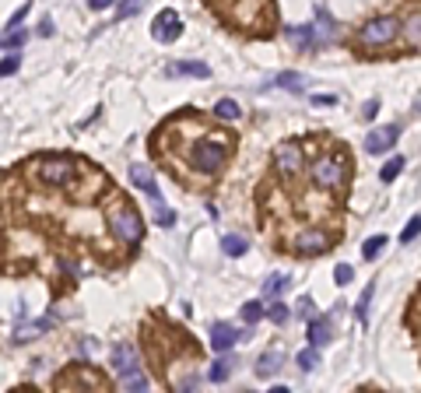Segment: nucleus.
Masks as SVG:
<instances>
[{
  "label": "nucleus",
  "mask_w": 421,
  "mask_h": 393,
  "mask_svg": "<svg viewBox=\"0 0 421 393\" xmlns=\"http://www.w3.org/2000/svg\"><path fill=\"white\" fill-rule=\"evenodd\" d=\"M229 151H232L229 134H207L190 148V165L197 168V173H218V168L225 165V158H229Z\"/></svg>",
  "instance_id": "obj_1"
},
{
  "label": "nucleus",
  "mask_w": 421,
  "mask_h": 393,
  "mask_svg": "<svg viewBox=\"0 0 421 393\" xmlns=\"http://www.w3.org/2000/svg\"><path fill=\"white\" fill-rule=\"evenodd\" d=\"M109 229H113V236H116L120 243H127V246H137V243L144 239L141 214H137V207H134L130 200H123V197H116V200L109 204Z\"/></svg>",
  "instance_id": "obj_2"
},
{
  "label": "nucleus",
  "mask_w": 421,
  "mask_h": 393,
  "mask_svg": "<svg viewBox=\"0 0 421 393\" xmlns=\"http://www.w3.org/2000/svg\"><path fill=\"white\" fill-rule=\"evenodd\" d=\"M113 369L120 372V383H123V390H134V393H144V390H147V376L141 372V362H137V351H134V344L120 341V344L113 348Z\"/></svg>",
  "instance_id": "obj_3"
},
{
  "label": "nucleus",
  "mask_w": 421,
  "mask_h": 393,
  "mask_svg": "<svg viewBox=\"0 0 421 393\" xmlns=\"http://www.w3.org/2000/svg\"><path fill=\"white\" fill-rule=\"evenodd\" d=\"M35 176L46 183V186H64L78 176V161L67 158V155H53V158H42L35 161Z\"/></svg>",
  "instance_id": "obj_4"
},
{
  "label": "nucleus",
  "mask_w": 421,
  "mask_h": 393,
  "mask_svg": "<svg viewBox=\"0 0 421 393\" xmlns=\"http://www.w3.org/2000/svg\"><path fill=\"white\" fill-rule=\"evenodd\" d=\"M105 386H109L105 376L91 365H74L57 376V390H105Z\"/></svg>",
  "instance_id": "obj_5"
},
{
  "label": "nucleus",
  "mask_w": 421,
  "mask_h": 393,
  "mask_svg": "<svg viewBox=\"0 0 421 393\" xmlns=\"http://www.w3.org/2000/svg\"><path fill=\"white\" fill-rule=\"evenodd\" d=\"M344 173H348L344 158L323 155V158H316V165H312V183L323 186V190H337V186H344Z\"/></svg>",
  "instance_id": "obj_6"
},
{
  "label": "nucleus",
  "mask_w": 421,
  "mask_h": 393,
  "mask_svg": "<svg viewBox=\"0 0 421 393\" xmlns=\"http://www.w3.org/2000/svg\"><path fill=\"white\" fill-rule=\"evenodd\" d=\"M397 32H400V21L397 18H373L368 25H361L358 42L361 46H386V42L397 39Z\"/></svg>",
  "instance_id": "obj_7"
},
{
  "label": "nucleus",
  "mask_w": 421,
  "mask_h": 393,
  "mask_svg": "<svg viewBox=\"0 0 421 393\" xmlns=\"http://www.w3.org/2000/svg\"><path fill=\"white\" fill-rule=\"evenodd\" d=\"M151 35H154L158 42H176V39L183 35V18H179L172 8H165L162 15L154 18V25H151Z\"/></svg>",
  "instance_id": "obj_8"
},
{
  "label": "nucleus",
  "mask_w": 421,
  "mask_h": 393,
  "mask_svg": "<svg viewBox=\"0 0 421 393\" xmlns=\"http://www.w3.org/2000/svg\"><path fill=\"white\" fill-rule=\"evenodd\" d=\"M327 250H330V236L320 232V229H309V232L295 236V243H292V253H298V256H316V253H327Z\"/></svg>",
  "instance_id": "obj_9"
},
{
  "label": "nucleus",
  "mask_w": 421,
  "mask_h": 393,
  "mask_svg": "<svg viewBox=\"0 0 421 393\" xmlns=\"http://www.w3.org/2000/svg\"><path fill=\"white\" fill-rule=\"evenodd\" d=\"M274 161H278V168H281L285 176H298V168H302V148L292 144V141H285V144H278Z\"/></svg>",
  "instance_id": "obj_10"
},
{
  "label": "nucleus",
  "mask_w": 421,
  "mask_h": 393,
  "mask_svg": "<svg viewBox=\"0 0 421 393\" xmlns=\"http://www.w3.org/2000/svg\"><path fill=\"white\" fill-rule=\"evenodd\" d=\"M397 134H400V127H379V130H373L365 137V151L368 155H383V151H390L393 144H397Z\"/></svg>",
  "instance_id": "obj_11"
},
{
  "label": "nucleus",
  "mask_w": 421,
  "mask_h": 393,
  "mask_svg": "<svg viewBox=\"0 0 421 393\" xmlns=\"http://www.w3.org/2000/svg\"><path fill=\"white\" fill-rule=\"evenodd\" d=\"M235 344H239V330L232 323H215V326H210V348H215V351L225 355Z\"/></svg>",
  "instance_id": "obj_12"
},
{
  "label": "nucleus",
  "mask_w": 421,
  "mask_h": 393,
  "mask_svg": "<svg viewBox=\"0 0 421 393\" xmlns=\"http://www.w3.org/2000/svg\"><path fill=\"white\" fill-rule=\"evenodd\" d=\"M169 78H210V67L200 64V60H176L165 67Z\"/></svg>",
  "instance_id": "obj_13"
},
{
  "label": "nucleus",
  "mask_w": 421,
  "mask_h": 393,
  "mask_svg": "<svg viewBox=\"0 0 421 393\" xmlns=\"http://www.w3.org/2000/svg\"><path fill=\"white\" fill-rule=\"evenodd\" d=\"M288 42H292L298 53L316 49V32H312V25H295V28H288Z\"/></svg>",
  "instance_id": "obj_14"
},
{
  "label": "nucleus",
  "mask_w": 421,
  "mask_h": 393,
  "mask_svg": "<svg viewBox=\"0 0 421 393\" xmlns=\"http://www.w3.org/2000/svg\"><path fill=\"white\" fill-rule=\"evenodd\" d=\"M147 200H151V207H154V221L162 225V229L176 225V214H172V207L162 200V193H158V190H151V193H147Z\"/></svg>",
  "instance_id": "obj_15"
},
{
  "label": "nucleus",
  "mask_w": 421,
  "mask_h": 393,
  "mask_svg": "<svg viewBox=\"0 0 421 393\" xmlns=\"http://www.w3.org/2000/svg\"><path fill=\"white\" fill-rule=\"evenodd\" d=\"M130 183L137 186V190H144V193H151V190H158V183H154V173H151V165H130Z\"/></svg>",
  "instance_id": "obj_16"
},
{
  "label": "nucleus",
  "mask_w": 421,
  "mask_h": 393,
  "mask_svg": "<svg viewBox=\"0 0 421 393\" xmlns=\"http://www.w3.org/2000/svg\"><path fill=\"white\" fill-rule=\"evenodd\" d=\"M309 341H312V348H320V344H327V341H330V316L312 320V323H309Z\"/></svg>",
  "instance_id": "obj_17"
},
{
  "label": "nucleus",
  "mask_w": 421,
  "mask_h": 393,
  "mask_svg": "<svg viewBox=\"0 0 421 393\" xmlns=\"http://www.w3.org/2000/svg\"><path fill=\"white\" fill-rule=\"evenodd\" d=\"M271 85H274V88H285V91H295V95H298V91L305 88V78H302V74H295V71H281V74H278Z\"/></svg>",
  "instance_id": "obj_18"
},
{
  "label": "nucleus",
  "mask_w": 421,
  "mask_h": 393,
  "mask_svg": "<svg viewBox=\"0 0 421 393\" xmlns=\"http://www.w3.org/2000/svg\"><path fill=\"white\" fill-rule=\"evenodd\" d=\"M278 369H281V351H267V355H260V362H256V376H260V379L274 376Z\"/></svg>",
  "instance_id": "obj_19"
},
{
  "label": "nucleus",
  "mask_w": 421,
  "mask_h": 393,
  "mask_svg": "<svg viewBox=\"0 0 421 393\" xmlns=\"http://www.w3.org/2000/svg\"><path fill=\"white\" fill-rule=\"evenodd\" d=\"M292 285V281H288V274H271L267 281H263V299H278L285 288Z\"/></svg>",
  "instance_id": "obj_20"
},
{
  "label": "nucleus",
  "mask_w": 421,
  "mask_h": 393,
  "mask_svg": "<svg viewBox=\"0 0 421 393\" xmlns=\"http://www.w3.org/2000/svg\"><path fill=\"white\" fill-rule=\"evenodd\" d=\"M222 250H225L229 256H242V253L249 250V243H246V236H239V232H229V236L222 239Z\"/></svg>",
  "instance_id": "obj_21"
},
{
  "label": "nucleus",
  "mask_w": 421,
  "mask_h": 393,
  "mask_svg": "<svg viewBox=\"0 0 421 393\" xmlns=\"http://www.w3.org/2000/svg\"><path fill=\"white\" fill-rule=\"evenodd\" d=\"M239 112H242V109H239V102H232V98H218V102H215V116H218V120H239Z\"/></svg>",
  "instance_id": "obj_22"
},
{
  "label": "nucleus",
  "mask_w": 421,
  "mask_h": 393,
  "mask_svg": "<svg viewBox=\"0 0 421 393\" xmlns=\"http://www.w3.org/2000/svg\"><path fill=\"white\" fill-rule=\"evenodd\" d=\"M373 292H376V285H368V288L361 292L358 306H355V316H358V323H368V306H373Z\"/></svg>",
  "instance_id": "obj_23"
},
{
  "label": "nucleus",
  "mask_w": 421,
  "mask_h": 393,
  "mask_svg": "<svg viewBox=\"0 0 421 393\" xmlns=\"http://www.w3.org/2000/svg\"><path fill=\"white\" fill-rule=\"evenodd\" d=\"M404 165H407L404 158H390V161L383 165V173H379V180H383V183H393V180H397V176L404 173Z\"/></svg>",
  "instance_id": "obj_24"
},
{
  "label": "nucleus",
  "mask_w": 421,
  "mask_h": 393,
  "mask_svg": "<svg viewBox=\"0 0 421 393\" xmlns=\"http://www.w3.org/2000/svg\"><path fill=\"white\" fill-rule=\"evenodd\" d=\"M383 250H386V236H373V239L361 246V256H365V260H376Z\"/></svg>",
  "instance_id": "obj_25"
},
{
  "label": "nucleus",
  "mask_w": 421,
  "mask_h": 393,
  "mask_svg": "<svg viewBox=\"0 0 421 393\" xmlns=\"http://www.w3.org/2000/svg\"><path fill=\"white\" fill-rule=\"evenodd\" d=\"M229 372H232V362H229V358H218L215 365H210L207 379H210V383H225V379H229Z\"/></svg>",
  "instance_id": "obj_26"
},
{
  "label": "nucleus",
  "mask_w": 421,
  "mask_h": 393,
  "mask_svg": "<svg viewBox=\"0 0 421 393\" xmlns=\"http://www.w3.org/2000/svg\"><path fill=\"white\" fill-rule=\"evenodd\" d=\"M141 8H144V0H120L116 15L120 18H134V15H141Z\"/></svg>",
  "instance_id": "obj_27"
},
{
  "label": "nucleus",
  "mask_w": 421,
  "mask_h": 393,
  "mask_svg": "<svg viewBox=\"0 0 421 393\" xmlns=\"http://www.w3.org/2000/svg\"><path fill=\"white\" fill-rule=\"evenodd\" d=\"M18 67H21V56H18V53L4 56V60H0V78H11V74H15Z\"/></svg>",
  "instance_id": "obj_28"
},
{
  "label": "nucleus",
  "mask_w": 421,
  "mask_h": 393,
  "mask_svg": "<svg viewBox=\"0 0 421 393\" xmlns=\"http://www.w3.org/2000/svg\"><path fill=\"white\" fill-rule=\"evenodd\" d=\"M418 232H421V218L414 214V218L407 221V229L400 232V243H404V246H407V243H414V239H418Z\"/></svg>",
  "instance_id": "obj_29"
},
{
  "label": "nucleus",
  "mask_w": 421,
  "mask_h": 393,
  "mask_svg": "<svg viewBox=\"0 0 421 393\" xmlns=\"http://www.w3.org/2000/svg\"><path fill=\"white\" fill-rule=\"evenodd\" d=\"M242 320H246V323H260V320H263V306H260V302H246V306H242Z\"/></svg>",
  "instance_id": "obj_30"
},
{
  "label": "nucleus",
  "mask_w": 421,
  "mask_h": 393,
  "mask_svg": "<svg viewBox=\"0 0 421 393\" xmlns=\"http://www.w3.org/2000/svg\"><path fill=\"white\" fill-rule=\"evenodd\" d=\"M295 362H298V369H302V372H312V369H316V351H312V348H305V351H298V358H295Z\"/></svg>",
  "instance_id": "obj_31"
},
{
  "label": "nucleus",
  "mask_w": 421,
  "mask_h": 393,
  "mask_svg": "<svg viewBox=\"0 0 421 393\" xmlns=\"http://www.w3.org/2000/svg\"><path fill=\"white\" fill-rule=\"evenodd\" d=\"M351 277H355V270H351L348 263H337V270H334V281H337V285H351Z\"/></svg>",
  "instance_id": "obj_32"
},
{
  "label": "nucleus",
  "mask_w": 421,
  "mask_h": 393,
  "mask_svg": "<svg viewBox=\"0 0 421 393\" xmlns=\"http://www.w3.org/2000/svg\"><path fill=\"white\" fill-rule=\"evenodd\" d=\"M8 46H11V49H21V46H25V32H21V28H11V35H8Z\"/></svg>",
  "instance_id": "obj_33"
},
{
  "label": "nucleus",
  "mask_w": 421,
  "mask_h": 393,
  "mask_svg": "<svg viewBox=\"0 0 421 393\" xmlns=\"http://www.w3.org/2000/svg\"><path fill=\"white\" fill-rule=\"evenodd\" d=\"M271 320H274V323H285V320H288V309H285L281 302H274V306H271Z\"/></svg>",
  "instance_id": "obj_34"
},
{
  "label": "nucleus",
  "mask_w": 421,
  "mask_h": 393,
  "mask_svg": "<svg viewBox=\"0 0 421 393\" xmlns=\"http://www.w3.org/2000/svg\"><path fill=\"white\" fill-rule=\"evenodd\" d=\"M295 316H312V299H298V306H295Z\"/></svg>",
  "instance_id": "obj_35"
},
{
  "label": "nucleus",
  "mask_w": 421,
  "mask_h": 393,
  "mask_svg": "<svg viewBox=\"0 0 421 393\" xmlns=\"http://www.w3.org/2000/svg\"><path fill=\"white\" fill-rule=\"evenodd\" d=\"M113 4H116V0H88L91 11H105V8H113Z\"/></svg>",
  "instance_id": "obj_36"
},
{
  "label": "nucleus",
  "mask_w": 421,
  "mask_h": 393,
  "mask_svg": "<svg viewBox=\"0 0 421 393\" xmlns=\"http://www.w3.org/2000/svg\"><path fill=\"white\" fill-rule=\"evenodd\" d=\"M25 15H28V8H18V11H15V18H11V25H8V32H11V28H18V25L25 21Z\"/></svg>",
  "instance_id": "obj_37"
},
{
  "label": "nucleus",
  "mask_w": 421,
  "mask_h": 393,
  "mask_svg": "<svg viewBox=\"0 0 421 393\" xmlns=\"http://www.w3.org/2000/svg\"><path fill=\"white\" fill-rule=\"evenodd\" d=\"M376 112H379V102H365V109H361V116H365V120H373Z\"/></svg>",
  "instance_id": "obj_38"
},
{
  "label": "nucleus",
  "mask_w": 421,
  "mask_h": 393,
  "mask_svg": "<svg viewBox=\"0 0 421 393\" xmlns=\"http://www.w3.org/2000/svg\"><path fill=\"white\" fill-rule=\"evenodd\" d=\"M337 95H312V105H334Z\"/></svg>",
  "instance_id": "obj_39"
}]
</instances>
